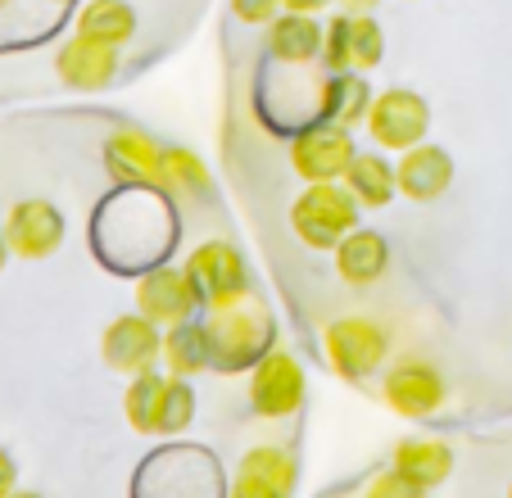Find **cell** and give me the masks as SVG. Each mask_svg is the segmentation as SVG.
I'll return each instance as SVG.
<instances>
[{
  "instance_id": "obj_19",
  "label": "cell",
  "mask_w": 512,
  "mask_h": 498,
  "mask_svg": "<svg viewBox=\"0 0 512 498\" xmlns=\"http://www.w3.org/2000/svg\"><path fill=\"white\" fill-rule=\"evenodd\" d=\"M390 467H395L417 494H426V489L449 480V471H454V449H449L445 440H435V435H408V440L395 444Z\"/></svg>"
},
{
  "instance_id": "obj_10",
  "label": "cell",
  "mask_w": 512,
  "mask_h": 498,
  "mask_svg": "<svg viewBox=\"0 0 512 498\" xmlns=\"http://www.w3.org/2000/svg\"><path fill=\"white\" fill-rule=\"evenodd\" d=\"M200 308H204L200 286H195V277L186 272V263L182 268L159 263V268L141 272V281H136V313H145L159 326L186 322V317H195Z\"/></svg>"
},
{
  "instance_id": "obj_23",
  "label": "cell",
  "mask_w": 512,
  "mask_h": 498,
  "mask_svg": "<svg viewBox=\"0 0 512 498\" xmlns=\"http://www.w3.org/2000/svg\"><path fill=\"white\" fill-rule=\"evenodd\" d=\"M164 367L173 376H186V381L200 372H213V349H209L204 322L186 317V322L164 326Z\"/></svg>"
},
{
  "instance_id": "obj_4",
  "label": "cell",
  "mask_w": 512,
  "mask_h": 498,
  "mask_svg": "<svg viewBox=\"0 0 512 498\" xmlns=\"http://www.w3.org/2000/svg\"><path fill=\"white\" fill-rule=\"evenodd\" d=\"M390 358V331L372 317H336L327 326V363L340 381L363 385Z\"/></svg>"
},
{
  "instance_id": "obj_7",
  "label": "cell",
  "mask_w": 512,
  "mask_h": 498,
  "mask_svg": "<svg viewBox=\"0 0 512 498\" xmlns=\"http://www.w3.org/2000/svg\"><path fill=\"white\" fill-rule=\"evenodd\" d=\"M186 272L200 286L204 308H223L250 295V268H245V254L232 240H204V245H195L191 259H186Z\"/></svg>"
},
{
  "instance_id": "obj_2",
  "label": "cell",
  "mask_w": 512,
  "mask_h": 498,
  "mask_svg": "<svg viewBox=\"0 0 512 498\" xmlns=\"http://www.w3.org/2000/svg\"><path fill=\"white\" fill-rule=\"evenodd\" d=\"M123 417L136 435H182L195 422V390L186 376L173 372H141L127 376L123 390Z\"/></svg>"
},
{
  "instance_id": "obj_5",
  "label": "cell",
  "mask_w": 512,
  "mask_h": 498,
  "mask_svg": "<svg viewBox=\"0 0 512 498\" xmlns=\"http://www.w3.org/2000/svg\"><path fill=\"white\" fill-rule=\"evenodd\" d=\"M304 390H309V376H304V363L290 349L272 345L259 363L250 367V399L254 417H268V422H286L304 408Z\"/></svg>"
},
{
  "instance_id": "obj_28",
  "label": "cell",
  "mask_w": 512,
  "mask_h": 498,
  "mask_svg": "<svg viewBox=\"0 0 512 498\" xmlns=\"http://www.w3.org/2000/svg\"><path fill=\"white\" fill-rule=\"evenodd\" d=\"M19 485V467H14V458H10V449H0V498L10 494V489Z\"/></svg>"
},
{
  "instance_id": "obj_32",
  "label": "cell",
  "mask_w": 512,
  "mask_h": 498,
  "mask_svg": "<svg viewBox=\"0 0 512 498\" xmlns=\"http://www.w3.org/2000/svg\"><path fill=\"white\" fill-rule=\"evenodd\" d=\"M5 5H14V0H0V10H5Z\"/></svg>"
},
{
  "instance_id": "obj_18",
  "label": "cell",
  "mask_w": 512,
  "mask_h": 498,
  "mask_svg": "<svg viewBox=\"0 0 512 498\" xmlns=\"http://www.w3.org/2000/svg\"><path fill=\"white\" fill-rule=\"evenodd\" d=\"M331 254H336L340 281H345V286H354V290L377 286V281L386 277V268H390V245H386V236H381V231H372V227L345 231V236H340V245L331 249Z\"/></svg>"
},
{
  "instance_id": "obj_25",
  "label": "cell",
  "mask_w": 512,
  "mask_h": 498,
  "mask_svg": "<svg viewBox=\"0 0 512 498\" xmlns=\"http://www.w3.org/2000/svg\"><path fill=\"white\" fill-rule=\"evenodd\" d=\"M159 186L177 191L182 200L191 195H209L213 191V173L200 154L182 150V145H164V163H159Z\"/></svg>"
},
{
  "instance_id": "obj_6",
  "label": "cell",
  "mask_w": 512,
  "mask_h": 498,
  "mask_svg": "<svg viewBox=\"0 0 512 498\" xmlns=\"http://www.w3.org/2000/svg\"><path fill=\"white\" fill-rule=\"evenodd\" d=\"M368 136L386 154L413 150V145H422L431 136V105L408 87L381 91V96H372V109H368Z\"/></svg>"
},
{
  "instance_id": "obj_27",
  "label": "cell",
  "mask_w": 512,
  "mask_h": 498,
  "mask_svg": "<svg viewBox=\"0 0 512 498\" xmlns=\"http://www.w3.org/2000/svg\"><path fill=\"white\" fill-rule=\"evenodd\" d=\"M368 494H372V498H386V494H395V498H413V494H417V489H413V485H408V480H404V476H399V471H395V467H390V471H386V476H377V480H372V485H368Z\"/></svg>"
},
{
  "instance_id": "obj_20",
  "label": "cell",
  "mask_w": 512,
  "mask_h": 498,
  "mask_svg": "<svg viewBox=\"0 0 512 498\" xmlns=\"http://www.w3.org/2000/svg\"><path fill=\"white\" fill-rule=\"evenodd\" d=\"M322 41H327V28L318 23V14L281 10L268 23V50L281 64H313V59H322Z\"/></svg>"
},
{
  "instance_id": "obj_1",
  "label": "cell",
  "mask_w": 512,
  "mask_h": 498,
  "mask_svg": "<svg viewBox=\"0 0 512 498\" xmlns=\"http://www.w3.org/2000/svg\"><path fill=\"white\" fill-rule=\"evenodd\" d=\"M204 331H209V349H213V372H250L272 345H277V322H272L268 304L259 295H245L236 304L209 308L204 317Z\"/></svg>"
},
{
  "instance_id": "obj_9",
  "label": "cell",
  "mask_w": 512,
  "mask_h": 498,
  "mask_svg": "<svg viewBox=\"0 0 512 498\" xmlns=\"http://www.w3.org/2000/svg\"><path fill=\"white\" fill-rule=\"evenodd\" d=\"M358 154L349 127L331 123V118H318L304 132H295L290 141V168L304 177V182H340L349 168V159Z\"/></svg>"
},
{
  "instance_id": "obj_21",
  "label": "cell",
  "mask_w": 512,
  "mask_h": 498,
  "mask_svg": "<svg viewBox=\"0 0 512 498\" xmlns=\"http://www.w3.org/2000/svg\"><path fill=\"white\" fill-rule=\"evenodd\" d=\"M340 182L349 186V195H354L363 209H386L390 200L399 195V177H395V163L386 159V150H358L354 159H349L345 177Z\"/></svg>"
},
{
  "instance_id": "obj_16",
  "label": "cell",
  "mask_w": 512,
  "mask_h": 498,
  "mask_svg": "<svg viewBox=\"0 0 512 498\" xmlns=\"http://www.w3.org/2000/svg\"><path fill=\"white\" fill-rule=\"evenodd\" d=\"M159 163H164V145L141 127H118L105 141V168L123 186H159Z\"/></svg>"
},
{
  "instance_id": "obj_14",
  "label": "cell",
  "mask_w": 512,
  "mask_h": 498,
  "mask_svg": "<svg viewBox=\"0 0 512 498\" xmlns=\"http://www.w3.org/2000/svg\"><path fill=\"white\" fill-rule=\"evenodd\" d=\"M295 485H300L295 453L281 449V444H259L236 467L232 494L236 498H286V494H295Z\"/></svg>"
},
{
  "instance_id": "obj_15",
  "label": "cell",
  "mask_w": 512,
  "mask_h": 498,
  "mask_svg": "<svg viewBox=\"0 0 512 498\" xmlns=\"http://www.w3.org/2000/svg\"><path fill=\"white\" fill-rule=\"evenodd\" d=\"M55 73L73 91H105L118 73V46L73 32V41H64L55 55Z\"/></svg>"
},
{
  "instance_id": "obj_22",
  "label": "cell",
  "mask_w": 512,
  "mask_h": 498,
  "mask_svg": "<svg viewBox=\"0 0 512 498\" xmlns=\"http://www.w3.org/2000/svg\"><path fill=\"white\" fill-rule=\"evenodd\" d=\"M368 109H372V91H368V73L358 68H340L322 82L318 91V118H331L340 127H354V123H368Z\"/></svg>"
},
{
  "instance_id": "obj_26",
  "label": "cell",
  "mask_w": 512,
  "mask_h": 498,
  "mask_svg": "<svg viewBox=\"0 0 512 498\" xmlns=\"http://www.w3.org/2000/svg\"><path fill=\"white\" fill-rule=\"evenodd\" d=\"M281 10H286V0H232V14L250 28H268Z\"/></svg>"
},
{
  "instance_id": "obj_13",
  "label": "cell",
  "mask_w": 512,
  "mask_h": 498,
  "mask_svg": "<svg viewBox=\"0 0 512 498\" xmlns=\"http://www.w3.org/2000/svg\"><path fill=\"white\" fill-rule=\"evenodd\" d=\"M381 399H386L390 412H399L408 422H422V417H435L445 408V376L431 363H422V358H404V363H395L386 372Z\"/></svg>"
},
{
  "instance_id": "obj_8",
  "label": "cell",
  "mask_w": 512,
  "mask_h": 498,
  "mask_svg": "<svg viewBox=\"0 0 512 498\" xmlns=\"http://www.w3.org/2000/svg\"><path fill=\"white\" fill-rule=\"evenodd\" d=\"M100 358L118 376H141L155 363H164V326L145 313H123L105 326L100 336Z\"/></svg>"
},
{
  "instance_id": "obj_17",
  "label": "cell",
  "mask_w": 512,
  "mask_h": 498,
  "mask_svg": "<svg viewBox=\"0 0 512 498\" xmlns=\"http://www.w3.org/2000/svg\"><path fill=\"white\" fill-rule=\"evenodd\" d=\"M395 177H399V195H408V200H417V204H431L454 186V159H449V150L422 141L399 154Z\"/></svg>"
},
{
  "instance_id": "obj_29",
  "label": "cell",
  "mask_w": 512,
  "mask_h": 498,
  "mask_svg": "<svg viewBox=\"0 0 512 498\" xmlns=\"http://www.w3.org/2000/svg\"><path fill=\"white\" fill-rule=\"evenodd\" d=\"M331 0H286V10H304V14H318V10H327Z\"/></svg>"
},
{
  "instance_id": "obj_31",
  "label": "cell",
  "mask_w": 512,
  "mask_h": 498,
  "mask_svg": "<svg viewBox=\"0 0 512 498\" xmlns=\"http://www.w3.org/2000/svg\"><path fill=\"white\" fill-rule=\"evenodd\" d=\"M5 263H10V245H5V236H0V272H5Z\"/></svg>"
},
{
  "instance_id": "obj_24",
  "label": "cell",
  "mask_w": 512,
  "mask_h": 498,
  "mask_svg": "<svg viewBox=\"0 0 512 498\" xmlns=\"http://www.w3.org/2000/svg\"><path fill=\"white\" fill-rule=\"evenodd\" d=\"M78 32L109 46H127L136 37V10L127 0H87L78 14Z\"/></svg>"
},
{
  "instance_id": "obj_3",
  "label": "cell",
  "mask_w": 512,
  "mask_h": 498,
  "mask_svg": "<svg viewBox=\"0 0 512 498\" xmlns=\"http://www.w3.org/2000/svg\"><path fill=\"white\" fill-rule=\"evenodd\" d=\"M358 213L363 204L345 182H304L300 200L290 204V227L309 249H336L340 236L358 227Z\"/></svg>"
},
{
  "instance_id": "obj_30",
  "label": "cell",
  "mask_w": 512,
  "mask_h": 498,
  "mask_svg": "<svg viewBox=\"0 0 512 498\" xmlns=\"http://www.w3.org/2000/svg\"><path fill=\"white\" fill-rule=\"evenodd\" d=\"M340 5H345L349 14H372L381 5V0H340Z\"/></svg>"
},
{
  "instance_id": "obj_11",
  "label": "cell",
  "mask_w": 512,
  "mask_h": 498,
  "mask_svg": "<svg viewBox=\"0 0 512 498\" xmlns=\"http://www.w3.org/2000/svg\"><path fill=\"white\" fill-rule=\"evenodd\" d=\"M64 213L55 209L50 200H19L5 209V227H0V236H5V245H10L14 259H50V254H59V245H64Z\"/></svg>"
},
{
  "instance_id": "obj_12",
  "label": "cell",
  "mask_w": 512,
  "mask_h": 498,
  "mask_svg": "<svg viewBox=\"0 0 512 498\" xmlns=\"http://www.w3.org/2000/svg\"><path fill=\"white\" fill-rule=\"evenodd\" d=\"M381 59H386V32L377 28L372 14L340 10L336 19L327 23V41H322V64H327V73H340V68L372 73Z\"/></svg>"
}]
</instances>
